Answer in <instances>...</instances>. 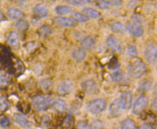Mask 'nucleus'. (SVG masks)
Instances as JSON below:
<instances>
[{
  "mask_svg": "<svg viewBox=\"0 0 157 129\" xmlns=\"http://www.w3.org/2000/svg\"><path fill=\"white\" fill-rule=\"evenodd\" d=\"M82 13L85 16L89 18H91L93 19H98L101 16L99 12L94 9L91 8V7H85L82 9Z\"/></svg>",
  "mask_w": 157,
  "mask_h": 129,
  "instance_id": "a211bd4d",
  "label": "nucleus"
},
{
  "mask_svg": "<svg viewBox=\"0 0 157 129\" xmlns=\"http://www.w3.org/2000/svg\"><path fill=\"white\" fill-rule=\"evenodd\" d=\"M52 103V98L48 95H37L32 99V105L36 111H44Z\"/></svg>",
  "mask_w": 157,
  "mask_h": 129,
  "instance_id": "7ed1b4c3",
  "label": "nucleus"
},
{
  "mask_svg": "<svg viewBox=\"0 0 157 129\" xmlns=\"http://www.w3.org/2000/svg\"><path fill=\"white\" fill-rule=\"evenodd\" d=\"M156 46L154 44L148 45L145 49L144 55L147 61L151 65H154L156 62Z\"/></svg>",
  "mask_w": 157,
  "mask_h": 129,
  "instance_id": "423d86ee",
  "label": "nucleus"
},
{
  "mask_svg": "<svg viewBox=\"0 0 157 129\" xmlns=\"http://www.w3.org/2000/svg\"><path fill=\"white\" fill-rule=\"evenodd\" d=\"M15 26L20 31H25V30L28 29L29 24L27 21H23V20H20V21H18L16 22Z\"/></svg>",
  "mask_w": 157,
  "mask_h": 129,
  "instance_id": "c85d7f7f",
  "label": "nucleus"
},
{
  "mask_svg": "<svg viewBox=\"0 0 157 129\" xmlns=\"http://www.w3.org/2000/svg\"><path fill=\"white\" fill-rule=\"evenodd\" d=\"M3 18H4V14H3V13L2 12L1 10H0V20H2Z\"/></svg>",
  "mask_w": 157,
  "mask_h": 129,
  "instance_id": "e433bc0d",
  "label": "nucleus"
},
{
  "mask_svg": "<svg viewBox=\"0 0 157 129\" xmlns=\"http://www.w3.org/2000/svg\"><path fill=\"white\" fill-rule=\"evenodd\" d=\"M9 18L12 21H18L24 16L22 11L17 9H9L7 12Z\"/></svg>",
  "mask_w": 157,
  "mask_h": 129,
  "instance_id": "f3484780",
  "label": "nucleus"
},
{
  "mask_svg": "<svg viewBox=\"0 0 157 129\" xmlns=\"http://www.w3.org/2000/svg\"><path fill=\"white\" fill-rule=\"evenodd\" d=\"M8 102L4 98H0V110L4 111L8 107Z\"/></svg>",
  "mask_w": 157,
  "mask_h": 129,
  "instance_id": "473e14b6",
  "label": "nucleus"
},
{
  "mask_svg": "<svg viewBox=\"0 0 157 129\" xmlns=\"http://www.w3.org/2000/svg\"><path fill=\"white\" fill-rule=\"evenodd\" d=\"M134 129H135V128H134ZM136 129H140V128H136Z\"/></svg>",
  "mask_w": 157,
  "mask_h": 129,
  "instance_id": "4c0bfd02",
  "label": "nucleus"
},
{
  "mask_svg": "<svg viewBox=\"0 0 157 129\" xmlns=\"http://www.w3.org/2000/svg\"><path fill=\"white\" fill-rule=\"evenodd\" d=\"M147 67L145 63L139 58H134L127 67L128 75L133 79H139L145 75Z\"/></svg>",
  "mask_w": 157,
  "mask_h": 129,
  "instance_id": "f257e3e1",
  "label": "nucleus"
},
{
  "mask_svg": "<svg viewBox=\"0 0 157 129\" xmlns=\"http://www.w3.org/2000/svg\"><path fill=\"white\" fill-rule=\"evenodd\" d=\"M96 4H97V6L98 9H108L113 6H120L122 4V2L120 1V0H115V1H99Z\"/></svg>",
  "mask_w": 157,
  "mask_h": 129,
  "instance_id": "9d476101",
  "label": "nucleus"
},
{
  "mask_svg": "<svg viewBox=\"0 0 157 129\" xmlns=\"http://www.w3.org/2000/svg\"><path fill=\"white\" fill-rule=\"evenodd\" d=\"M9 119L6 117H2L0 119V126L3 128H6L9 125Z\"/></svg>",
  "mask_w": 157,
  "mask_h": 129,
  "instance_id": "72a5a7b5",
  "label": "nucleus"
},
{
  "mask_svg": "<svg viewBox=\"0 0 157 129\" xmlns=\"http://www.w3.org/2000/svg\"><path fill=\"white\" fill-rule=\"evenodd\" d=\"M106 107L105 101L101 98H97L89 103L87 105V110L92 115H98L103 112Z\"/></svg>",
  "mask_w": 157,
  "mask_h": 129,
  "instance_id": "20e7f679",
  "label": "nucleus"
},
{
  "mask_svg": "<svg viewBox=\"0 0 157 129\" xmlns=\"http://www.w3.org/2000/svg\"><path fill=\"white\" fill-rule=\"evenodd\" d=\"M148 98L145 95H141L135 101L133 107V113L140 115L145 110L148 105Z\"/></svg>",
  "mask_w": 157,
  "mask_h": 129,
  "instance_id": "39448f33",
  "label": "nucleus"
},
{
  "mask_svg": "<svg viewBox=\"0 0 157 129\" xmlns=\"http://www.w3.org/2000/svg\"><path fill=\"white\" fill-rule=\"evenodd\" d=\"M135 128V122L130 119H126L121 122L120 129H134Z\"/></svg>",
  "mask_w": 157,
  "mask_h": 129,
  "instance_id": "bb28decb",
  "label": "nucleus"
},
{
  "mask_svg": "<svg viewBox=\"0 0 157 129\" xmlns=\"http://www.w3.org/2000/svg\"><path fill=\"white\" fill-rule=\"evenodd\" d=\"M68 3L73 5V6H80L82 5L85 4L86 3H91V2H86V1H82V0H71V1H68Z\"/></svg>",
  "mask_w": 157,
  "mask_h": 129,
  "instance_id": "2f4dec72",
  "label": "nucleus"
},
{
  "mask_svg": "<svg viewBox=\"0 0 157 129\" xmlns=\"http://www.w3.org/2000/svg\"><path fill=\"white\" fill-rule=\"evenodd\" d=\"M40 86L41 88L45 91H51L53 88V82L52 81L48 79V78H45V79H41L39 81Z\"/></svg>",
  "mask_w": 157,
  "mask_h": 129,
  "instance_id": "4be33fe9",
  "label": "nucleus"
},
{
  "mask_svg": "<svg viewBox=\"0 0 157 129\" xmlns=\"http://www.w3.org/2000/svg\"><path fill=\"white\" fill-rule=\"evenodd\" d=\"M140 129H153V128L151 127L150 125L148 124H144L141 126V128Z\"/></svg>",
  "mask_w": 157,
  "mask_h": 129,
  "instance_id": "c9c22d12",
  "label": "nucleus"
},
{
  "mask_svg": "<svg viewBox=\"0 0 157 129\" xmlns=\"http://www.w3.org/2000/svg\"><path fill=\"white\" fill-rule=\"evenodd\" d=\"M96 45V40L92 36H87L83 38L81 41V46L83 49L90 50L92 49Z\"/></svg>",
  "mask_w": 157,
  "mask_h": 129,
  "instance_id": "ddd939ff",
  "label": "nucleus"
},
{
  "mask_svg": "<svg viewBox=\"0 0 157 129\" xmlns=\"http://www.w3.org/2000/svg\"><path fill=\"white\" fill-rule=\"evenodd\" d=\"M103 123L99 120H94L90 126V129H103Z\"/></svg>",
  "mask_w": 157,
  "mask_h": 129,
  "instance_id": "c756f323",
  "label": "nucleus"
},
{
  "mask_svg": "<svg viewBox=\"0 0 157 129\" xmlns=\"http://www.w3.org/2000/svg\"><path fill=\"white\" fill-rule=\"evenodd\" d=\"M117 129H120V128H117Z\"/></svg>",
  "mask_w": 157,
  "mask_h": 129,
  "instance_id": "58836bf2",
  "label": "nucleus"
},
{
  "mask_svg": "<svg viewBox=\"0 0 157 129\" xmlns=\"http://www.w3.org/2000/svg\"><path fill=\"white\" fill-rule=\"evenodd\" d=\"M40 34L43 35V36L46 37L50 34H51L52 32L51 27L48 26V25H44V26L40 27Z\"/></svg>",
  "mask_w": 157,
  "mask_h": 129,
  "instance_id": "7c9ffc66",
  "label": "nucleus"
},
{
  "mask_svg": "<svg viewBox=\"0 0 157 129\" xmlns=\"http://www.w3.org/2000/svg\"><path fill=\"white\" fill-rule=\"evenodd\" d=\"M73 89V83L70 80H66L59 83L58 86L57 90L58 92L62 94L69 93Z\"/></svg>",
  "mask_w": 157,
  "mask_h": 129,
  "instance_id": "9b49d317",
  "label": "nucleus"
},
{
  "mask_svg": "<svg viewBox=\"0 0 157 129\" xmlns=\"http://www.w3.org/2000/svg\"><path fill=\"white\" fill-rule=\"evenodd\" d=\"M108 46L115 52L120 53L121 50V45L120 41L115 37H109L106 41Z\"/></svg>",
  "mask_w": 157,
  "mask_h": 129,
  "instance_id": "1a4fd4ad",
  "label": "nucleus"
},
{
  "mask_svg": "<svg viewBox=\"0 0 157 129\" xmlns=\"http://www.w3.org/2000/svg\"><path fill=\"white\" fill-rule=\"evenodd\" d=\"M55 22L60 26L65 27H71L74 26V21L72 19L65 17H57L55 18Z\"/></svg>",
  "mask_w": 157,
  "mask_h": 129,
  "instance_id": "4468645a",
  "label": "nucleus"
},
{
  "mask_svg": "<svg viewBox=\"0 0 157 129\" xmlns=\"http://www.w3.org/2000/svg\"><path fill=\"white\" fill-rule=\"evenodd\" d=\"M78 129H90V125L88 124L87 121H80L78 123Z\"/></svg>",
  "mask_w": 157,
  "mask_h": 129,
  "instance_id": "f704fd0d",
  "label": "nucleus"
},
{
  "mask_svg": "<svg viewBox=\"0 0 157 129\" xmlns=\"http://www.w3.org/2000/svg\"><path fill=\"white\" fill-rule=\"evenodd\" d=\"M11 77L8 73L0 72V87L8 86L11 83Z\"/></svg>",
  "mask_w": 157,
  "mask_h": 129,
  "instance_id": "393cba45",
  "label": "nucleus"
},
{
  "mask_svg": "<svg viewBox=\"0 0 157 129\" xmlns=\"http://www.w3.org/2000/svg\"><path fill=\"white\" fill-rule=\"evenodd\" d=\"M33 11L35 14L41 18H45L48 16V9L46 6L41 4H36L33 9Z\"/></svg>",
  "mask_w": 157,
  "mask_h": 129,
  "instance_id": "dca6fc26",
  "label": "nucleus"
},
{
  "mask_svg": "<svg viewBox=\"0 0 157 129\" xmlns=\"http://www.w3.org/2000/svg\"><path fill=\"white\" fill-rule=\"evenodd\" d=\"M8 42L9 45H11L13 49H17L20 45V38L18 34L15 32H11L9 36Z\"/></svg>",
  "mask_w": 157,
  "mask_h": 129,
  "instance_id": "412c9836",
  "label": "nucleus"
},
{
  "mask_svg": "<svg viewBox=\"0 0 157 129\" xmlns=\"http://www.w3.org/2000/svg\"><path fill=\"white\" fill-rule=\"evenodd\" d=\"M71 55L73 60H75L76 62H80L85 59L86 52L84 49L78 48V49H75L73 50Z\"/></svg>",
  "mask_w": 157,
  "mask_h": 129,
  "instance_id": "2eb2a0df",
  "label": "nucleus"
},
{
  "mask_svg": "<svg viewBox=\"0 0 157 129\" xmlns=\"http://www.w3.org/2000/svg\"><path fill=\"white\" fill-rule=\"evenodd\" d=\"M124 109L121 106L120 101L119 99H115L113 101L110 107H109V112L113 116H118L123 112Z\"/></svg>",
  "mask_w": 157,
  "mask_h": 129,
  "instance_id": "6e6552de",
  "label": "nucleus"
},
{
  "mask_svg": "<svg viewBox=\"0 0 157 129\" xmlns=\"http://www.w3.org/2000/svg\"><path fill=\"white\" fill-rule=\"evenodd\" d=\"M14 121L17 125L22 128H26L29 125V121L27 120V119L21 114H16L14 116Z\"/></svg>",
  "mask_w": 157,
  "mask_h": 129,
  "instance_id": "aec40b11",
  "label": "nucleus"
},
{
  "mask_svg": "<svg viewBox=\"0 0 157 129\" xmlns=\"http://www.w3.org/2000/svg\"><path fill=\"white\" fill-rule=\"evenodd\" d=\"M55 11L59 15H67L71 14L73 12V9L69 6L62 5V6H57L55 7Z\"/></svg>",
  "mask_w": 157,
  "mask_h": 129,
  "instance_id": "5701e85b",
  "label": "nucleus"
},
{
  "mask_svg": "<svg viewBox=\"0 0 157 129\" xmlns=\"http://www.w3.org/2000/svg\"><path fill=\"white\" fill-rule=\"evenodd\" d=\"M72 18L74 21L80 22V23H85V22H87L90 18H87L84 14H80V13L74 12L72 14Z\"/></svg>",
  "mask_w": 157,
  "mask_h": 129,
  "instance_id": "b1692460",
  "label": "nucleus"
},
{
  "mask_svg": "<svg viewBox=\"0 0 157 129\" xmlns=\"http://www.w3.org/2000/svg\"><path fill=\"white\" fill-rule=\"evenodd\" d=\"M82 87L83 88V90H84L86 93H90H90L95 92V91L97 90V84L94 81H93L92 79H89L85 81V82L82 83Z\"/></svg>",
  "mask_w": 157,
  "mask_h": 129,
  "instance_id": "f8f14e48",
  "label": "nucleus"
},
{
  "mask_svg": "<svg viewBox=\"0 0 157 129\" xmlns=\"http://www.w3.org/2000/svg\"><path fill=\"white\" fill-rule=\"evenodd\" d=\"M125 54L127 57H135L137 55V49L136 47L133 45H130V46L126 48L125 50Z\"/></svg>",
  "mask_w": 157,
  "mask_h": 129,
  "instance_id": "cd10ccee",
  "label": "nucleus"
},
{
  "mask_svg": "<svg viewBox=\"0 0 157 129\" xmlns=\"http://www.w3.org/2000/svg\"><path fill=\"white\" fill-rule=\"evenodd\" d=\"M124 110H129L132 106L133 95L130 91H126L121 93L120 98H119Z\"/></svg>",
  "mask_w": 157,
  "mask_h": 129,
  "instance_id": "0eeeda50",
  "label": "nucleus"
},
{
  "mask_svg": "<svg viewBox=\"0 0 157 129\" xmlns=\"http://www.w3.org/2000/svg\"><path fill=\"white\" fill-rule=\"evenodd\" d=\"M126 27L121 22H115L111 26V30L113 32L117 34H122L126 31Z\"/></svg>",
  "mask_w": 157,
  "mask_h": 129,
  "instance_id": "a878e982",
  "label": "nucleus"
},
{
  "mask_svg": "<svg viewBox=\"0 0 157 129\" xmlns=\"http://www.w3.org/2000/svg\"><path fill=\"white\" fill-rule=\"evenodd\" d=\"M52 107L55 112L58 113H62L67 109V105L65 102L62 99H57L52 102Z\"/></svg>",
  "mask_w": 157,
  "mask_h": 129,
  "instance_id": "6ab92c4d",
  "label": "nucleus"
},
{
  "mask_svg": "<svg viewBox=\"0 0 157 129\" xmlns=\"http://www.w3.org/2000/svg\"><path fill=\"white\" fill-rule=\"evenodd\" d=\"M128 32L131 35L136 37H140L144 33L143 22L139 15H135L131 18L127 25Z\"/></svg>",
  "mask_w": 157,
  "mask_h": 129,
  "instance_id": "f03ea898",
  "label": "nucleus"
}]
</instances>
